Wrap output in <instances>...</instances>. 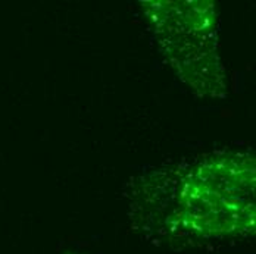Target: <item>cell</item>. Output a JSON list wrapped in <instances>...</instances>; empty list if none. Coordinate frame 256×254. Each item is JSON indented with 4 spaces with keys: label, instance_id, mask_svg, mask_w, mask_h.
Listing matches in <instances>:
<instances>
[{
    "label": "cell",
    "instance_id": "7a4b0ae2",
    "mask_svg": "<svg viewBox=\"0 0 256 254\" xmlns=\"http://www.w3.org/2000/svg\"><path fill=\"white\" fill-rule=\"evenodd\" d=\"M146 10L160 46L178 75L194 90L216 95V91L225 85L212 3L153 1L146 3Z\"/></svg>",
    "mask_w": 256,
    "mask_h": 254
},
{
    "label": "cell",
    "instance_id": "6da1fadb",
    "mask_svg": "<svg viewBox=\"0 0 256 254\" xmlns=\"http://www.w3.org/2000/svg\"><path fill=\"white\" fill-rule=\"evenodd\" d=\"M158 194L159 229L192 238H227L253 229L255 163L250 156L213 154L168 172Z\"/></svg>",
    "mask_w": 256,
    "mask_h": 254
}]
</instances>
